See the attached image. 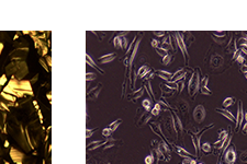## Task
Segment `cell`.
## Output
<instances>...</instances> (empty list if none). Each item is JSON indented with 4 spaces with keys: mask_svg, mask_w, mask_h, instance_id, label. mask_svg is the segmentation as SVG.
I'll return each mask as SVG.
<instances>
[{
    "mask_svg": "<svg viewBox=\"0 0 247 164\" xmlns=\"http://www.w3.org/2000/svg\"><path fill=\"white\" fill-rule=\"evenodd\" d=\"M3 92L10 93V94L14 95L16 97H22L24 95H32L33 91L29 81L11 79L9 81V83L5 86Z\"/></svg>",
    "mask_w": 247,
    "mask_h": 164,
    "instance_id": "6da1fadb",
    "label": "cell"
},
{
    "mask_svg": "<svg viewBox=\"0 0 247 164\" xmlns=\"http://www.w3.org/2000/svg\"><path fill=\"white\" fill-rule=\"evenodd\" d=\"M28 72V65L24 60H13L6 67V76H11L12 79L22 80Z\"/></svg>",
    "mask_w": 247,
    "mask_h": 164,
    "instance_id": "7a4b0ae2",
    "label": "cell"
},
{
    "mask_svg": "<svg viewBox=\"0 0 247 164\" xmlns=\"http://www.w3.org/2000/svg\"><path fill=\"white\" fill-rule=\"evenodd\" d=\"M199 88H200V70L197 69L196 72H193L191 79L189 81V86H188V91L189 94L191 97H194L198 92Z\"/></svg>",
    "mask_w": 247,
    "mask_h": 164,
    "instance_id": "3957f363",
    "label": "cell"
},
{
    "mask_svg": "<svg viewBox=\"0 0 247 164\" xmlns=\"http://www.w3.org/2000/svg\"><path fill=\"white\" fill-rule=\"evenodd\" d=\"M29 53V46H26V43L21 42L18 48H16L11 54H9V57L12 60H24Z\"/></svg>",
    "mask_w": 247,
    "mask_h": 164,
    "instance_id": "277c9868",
    "label": "cell"
},
{
    "mask_svg": "<svg viewBox=\"0 0 247 164\" xmlns=\"http://www.w3.org/2000/svg\"><path fill=\"white\" fill-rule=\"evenodd\" d=\"M213 126H214V124H210V125H207V127L203 128V130H201L199 134H190L191 135V138H192V142H193V146H194V151H196V154L198 155L199 154V148L201 147L200 144V140H201V136H202L203 134H204L205 131H207L209 128H212Z\"/></svg>",
    "mask_w": 247,
    "mask_h": 164,
    "instance_id": "5b68a950",
    "label": "cell"
},
{
    "mask_svg": "<svg viewBox=\"0 0 247 164\" xmlns=\"http://www.w3.org/2000/svg\"><path fill=\"white\" fill-rule=\"evenodd\" d=\"M243 119H244V111H243V102L238 100V105H237V115H236V120H235V131H238L242 127Z\"/></svg>",
    "mask_w": 247,
    "mask_h": 164,
    "instance_id": "8992f818",
    "label": "cell"
},
{
    "mask_svg": "<svg viewBox=\"0 0 247 164\" xmlns=\"http://www.w3.org/2000/svg\"><path fill=\"white\" fill-rule=\"evenodd\" d=\"M205 115H207V112H205V107L203 106V105H198V106L194 109L193 119L196 120L198 124H201V122L204 120Z\"/></svg>",
    "mask_w": 247,
    "mask_h": 164,
    "instance_id": "52a82bcc",
    "label": "cell"
},
{
    "mask_svg": "<svg viewBox=\"0 0 247 164\" xmlns=\"http://www.w3.org/2000/svg\"><path fill=\"white\" fill-rule=\"evenodd\" d=\"M235 161H236L235 148L232 146L225 151V153H224V162H225L226 164H234Z\"/></svg>",
    "mask_w": 247,
    "mask_h": 164,
    "instance_id": "ba28073f",
    "label": "cell"
},
{
    "mask_svg": "<svg viewBox=\"0 0 247 164\" xmlns=\"http://www.w3.org/2000/svg\"><path fill=\"white\" fill-rule=\"evenodd\" d=\"M10 155H11V159L13 160L14 163L23 164V161H24V159H26V155H24L22 152H20L19 150H16V148H11Z\"/></svg>",
    "mask_w": 247,
    "mask_h": 164,
    "instance_id": "9c48e42d",
    "label": "cell"
},
{
    "mask_svg": "<svg viewBox=\"0 0 247 164\" xmlns=\"http://www.w3.org/2000/svg\"><path fill=\"white\" fill-rule=\"evenodd\" d=\"M207 82H209V77L205 76L204 78L201 80L200 82V92L202 93L203 95H212V91L207 88Z\"/></svg>",
    "mask_w": 247,
    "mask_h": 164,
    "instance_id": "30bf717a",
    "label": "cell"
},
{
    "mask_svg": "<svg viewBox=\"0 0 247 164\" xmlns=\"http://www.w3.org/2000/svg\"><path fill=\"white\" fill-rule=\"evenodd\" d=\"M176 43H177L178 47H179L180 51H182V54H184V57H186V56H188V53H187L186 44H184V38H182V36H181V35H180V34H176Z\"/></svg>",
    "mask_w": 247,
    "mask_h": 164,
    "instance_id": "8fae6325",
    "label": "cell"
},
{
    "mask_svg": "<svg viewBox=\"0 0 247 164\" xmlns=\"http://www.w3.org/2000/svg\"><path fill=\"white\" fill-rule=\"evenodd\" d=\"M226 37H227V35H226L225 32H212V38L217 44H223Z\"/></svg>",
    "mask_w": 247,
    "mask_h": 164,
    "instance_id": "7c38bea8",
    "label": "cell"
},
{
    "mask_svg": "<svg viewBox=\"0 0 247 164\" xmlns=\"http://www.w3.org/2000/svg\"><path fill=\"white\" fill-rule=\"evenodd\" d=\"M215 112L219 114H221V115H223L225 118H227V119L230 120V122H235L236 118L235 116L233 115V114L231 113L230 111H227V109H215Z\"/></svg>",
    "mask_w": 247,
    "mask_h": 164,
    "instance_id": "4fadbf2b",
    "label": "cell"
},
{
    "mask_svg": "<svg viewBox=\"0 0 247 164\" xmlns=\"http://www.w3.org/2000/svg\"><path fill=\"white\" fill-rule=\"evenodd\" d=\"M5 124H6V113L3 111H0V134L5 132V130H3L6 128Z\"/></svg>",
    "mask_w": 247,
    "mask_h": 164,
    "instance_id": "5bb4252c",
    "label": "cell"
},
{
    "mask_svg": "<svg viewBox=\"0 0 247 164\" xmlns=\"http://www.w3.org/2000/svg\"><path fill=\"white\" fill-rule=\"evenodd\" d=\"M184 76H186V70L180 69L179 71H177L175 74H174L173 78H171V80H173V82H176V81H178V80H180V79H182Z\"/></svg>",
    "mask_w": 247,
    "mask_h": 164,
    "instance_id": "9a60e30c",
    "label": "cell"
},
{
    "mask_svg": "<svg viewBox=\"0 0 247 164\" xmlns=\"http://www.w3.org/2000/svg\"><path fill=\"white\" fill-rule=\"evenodd\" d=\"M201 151L205 154H209V153L212 152V146H211L209 142H204L203 144H201Z\"/></svg>",
    "mask_w": 247,
    "mask_h": 164,
    "instance_id": "2e32d148",
    "label": "cell"
},
{
    "mask_svg": "<svg viewBox=\"0 0 247 164\" xmlns=\"http://www.w3.org/2000/svg\"><path fill=\"white\" fill-rule=\"evenodd\" d=\"M215 63H217V67H219L220 65H222V63H223V57H222V56H219V55H214L212 57V59H211V66L214 67Z\"/></svg>",
    "mask_w": 247,
    "mask_h": 164,
    "instance_id": "e0dca14e",
    "label": "cell"
},
{
    "mask_svg": "<svg viewBox=\"0 0 247 164\" xmlns=\"http://www.w3.org/2000/svg\"><path fill=\"white\" fill-rule=\"evenodd\" d=\"M176 151L179 155H181L182 157H191V153H189L188 151H186L184 149L180 148V147H176Z\"/></svg>",
    "mask_w": 247,
    "mask_h": 164,
    "instance_id": "ac0fdd59",
    "label": "cell"
},
{
    "mask_svg": "<svg viewBox=\"0 0 247 164\" xmlns=\"http://www.w3.org/2000/svg\"><path fill=\"white\" fill-rule=\"evenodd\" d=\"M234 103H235V99H234V97H226V99L223 101V103H222V104H223L224 107H226V109H227V107L232 106Z\"/></svg>",
    "mask_w": 247,
    "mask_h": 164,
    "instance_id": "d6986e66",
    "label": "cell"
},
{
    "mask_svg": "<svg viewBox=\"0 0 247 164\" xmlns=\"http://www.w3.org/2000/svg\"><path fill=\"white\" fill-rule=\"evenodd\" d=\"M157 73H158V76L161 77V78L165 79V80H168V79L173 78V74L170 73V72H168V71H163V70H161V71H158Z\"/></svg>",
    "mask_w": 247,
    "mask_h": 164,
    "instance_id": "ffe728a7",
    "label": "cell"
},
{
    "mask_svg": "<svg viewBox=\"0 0 247 164\" xmlns=\"http://www.w3.org/2000/svg\"><path fill=\"white\" fill-rule=\"evenodd\" d=\"M227 136H229V132L226 131V130H221V131H219V140L224 141Z\"/></svg>",
    "mask_w": 247,
    "mask_h": 164,
    "instance_id": "44dd1931",
    "label": "cell"
},
{
    "mask_svg": "<svg viewBox=\"0 0 247 164\" xmlns=\"http://www.w3.org/2000/svg\"><path fill=\"white\" fill-rule=\"evenodd\" d=\"M240 162H242V163L247 164V151H243V152L240 153Z\"/></svg>",
    "mask_w": 247,
    "mask_h": 164,
    "instance_id": "7402d4cb",
    "label": "cell"
},
{
    "mask_svg": "<svg viewBox=\"0 0 247 164\" xmlns=\"http://www.w3.org/2000/svg\"><path fill=\"white\" fill-rule=\"evenodd\" d=\"M171 61H173V56H171V55H166L165 57H164V59H163L164 65H168V64H170Z\"/></svg>",
    "mask_w": 247,
    "mask_h": 164,
    "instance_id": "603a6c76",
    "label": "cell"
},
{
    "mask_svg": "<svg viewBox=\"0 0 247 164\" xmlns=\"http://www.w3.org/2000/svg\"><path fill=\"white\" fill-rule=\"evenodd\" d=\"M1 96H3L6 100H8V101H11V102H14V101H16V96H12L11 94L8 95L6 92H1Z\"/></svg>",
    "mask_w": 247,
    "mask_h": 164,
    "instance_id": "cb8c5ba5",
    "label": "cell"
},
{
    "mask_svg": "<svg viewBox=\"0 0 247 164\" xmlns=\"http://www.w3.org/2000/svg\"><path fill=\"white\" fill-rule=\"evenodd\" d=\"M148 71H149V68L146 67V66H144V67H142L140 69V71H138V74H140V77H143L145 73H147Z\"/></svg>",
    "mask_w": 247,
    "mask_h": 164,
    "instance_id": "d4e9b609",
    "label": "cell"
},
{
    "mask_svg": "<svg viewBox=\"0 0 247 164\" xmlns=\"http://www.w3.org/2000/svg\"><path fill=\"white\" fill-rule=\"evenodd\" d=\"M159 112H161V106H159V104H156L154 109H153V111H151V114L153 115H158Z\"/></svg>",
    "mask_w": 247,
    "mask_h": 164,
    "instance_id": "484cf974",
    "label": "cell"
},
{
    "mask_svg": "<svg viewBox=\"0 0 247 164\" xmlns=\"http://www.w3.org/2000/svg\"><path fill=\"white\" fill-rule=\"evenodd\" d=\"M143 106L148 111V109H151V102H149L148 100H144V102H143Z\"/></svg>",
    "mask_w": 247,
    "mask_h": 164,
    "instance_id": "4316f807",
    "label": "cell"
},
{
    "mask_svg": "<svg viewBox=\"0 0 247 164\" xmlns=\"http://www.w3.org/2000/svg\"><path fill=\"white\" fill-rule=\"evenodd\" d=\"M6 82H7V76L5 74V76H2L1 78H0V88L3 86V84H5Z\"/></svg>",
    "mask_w": 247,
    "mask_h": 164,
    "instance_id": "83f0119b",
    "label": "cell"
},
{
    "mask_svg": "<svg viewBox=\"0 0 247 164\" xmlns=\"http://www.w3.org/2000/svg\"><path fill=\"white\" fill-rule=\"evenodd\" d=\"M153 161H154V159H153L151 155H148V157H146V159H145V163L146 164H153Z\"/></svg>",
    "mask_w": 247,
    "mask_h": 164,
    "instance_id": "f1b7e54d",
    "label": "cell"
},
{
    "mask_svg": "<svg viewBox=\"0 0 247 164\" xmlns=\"http://www.w3.org/2000/svg\"><path fill=\"white\" fill-rule=\"evenodd\" d=\"M240 51H242L243 54L247 55V45H242V46H240Z\"/></svg>",
    "mask_w": 247,
    "mask_h": 164,
    "instance_id": "f546056e",
    "label": "cell"
},
{
    "mask_svg": "<svg viewBox=\"0 0 247 164\" xmlns=\"http://www.w3.org/2000/svg\"><path fill=\"white\" fill-rule=\"evenodd\" d=\"M236 61H237L238 64H242V65H244V61H245V58L243 57L242 55H240L237 57V59H236Z\"/></svg>",
    "mask_w": 247,
    "mask_h": 164,
    "instance_id": "4dcf8cb0",
    "label": "cell"
},
{
    "mask_svg": "<svg viewBox=\"0 0 247 164\" xmlns=\"http://www.w3.org/2000/svg\"><path fill=\"white\" fill-rule=\"evenodd\" d=\"M242 132H243V135H247V122H245L244 126H243Z\"/></svg>",
    "mask_w": 247,
    "mask_h": 164,
    "instance_id": "1f68e13d",
    "label": "cell"
},
{
    "mask_svg": "<svg viewBox=\"0 0 247 164\" xmlns=\"http://www.w3.org/2000/svg\"><path fill=\"white\" fill-rule=\"evenodd\" d=\"M240 71H242L243 73H246L247 72V65H242V67H240Z\"/></svg>",
    "mask_w": 247,
    "mask_h": 164,
    "instance_id": "d6a6232c",
    "label": "cell"
},
{
    "mask_svg": "<svg viewBox=\"0 0 247 164\" xmlns=\"http://www.w3.org/2000/svg\"><path fill=\"white\" fill-rule=\"evenodd\" d=\"M184 81H181L179 84H178V86H179V92H181L182 91V89H184Z\"/></svg>",
    "mask_w": 247,
    "mask_h": 164,
    "instance_id": "836d02e7",
    "label": "cell"
},
{
    "mask_svg": "<svg viewBox=\"0 0 247 164\" xmlns=\"http://www.w3.org/2000/svg\"><path fill=\"white\" fill-rule=\"evenodd\" d=\"M158 44H159V42H157L156 39H154V41L151 42V45H153L154 47H157V46H158Z\"/></svg>",
    "mask_w": 247,
    "mask_h": 164,
    "instance_id": "e575fe53",
    "label": "cell"
},
{
    "mask_svg": "<svg viewBox=\"0 0 247 164\" xmlns=\"http://www.w3.org/2000/svg\"><path fill=\"white\" fill-rule=\"evenodd\" d=\"M155 35H157V36H163L164 32H155Z\"/></svg>",
    "mask_w": 247,
    "mask_h": 164,
    "instance_id": "d590c367",
    "label": "cell"
},
{
    "mask_svg": "<svg viewBox=\"0 0 247 164\" xmlns=\"http://www.w3.org/2000/svg\"><path fill=\"white\" fill-rule=\"evenodd\" d=\"M244 118H245V120H246V122H247V111L244 113Z\"/></svg>",
    "mask_w": 247,
    "mask_h": 164,
    "instance_id": "8d00e7d4",
    "label": "cell"
},
{
    "mask_svg": "<svg viewBox=\"0 0 247 164\" xmlns=\"http://www.w3.org/2000/svg\"><path fill=\"white\" fill-rule=\"evenodd\" d=\"M244 76H245V78H246V80H247V72H246V73H244Z\"/></svg>",
    "mask_w": 247,
    "mask_h": 164,
    "instance_id": "74e56055",
    "label": "cell"
},
{
    "mask_svg": "<svg viewBox=\"0 0 247 164\" xmlns=\"http://www.w3.org/2000/svg\"><path fill=\"white\" fill-rule=\"evenodd\" d=\"M198 164H203V163H198Z\"/></svg>",
    "mask_w": 247,
    "mask_h": 164,
    "instance_id": "f35d334b",
    "label": "cell"
}]
</instances>
